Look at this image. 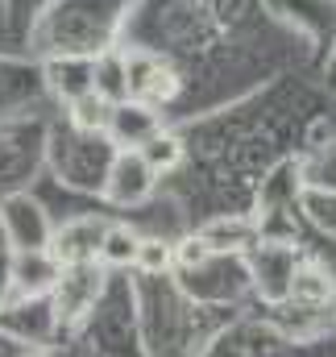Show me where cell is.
<instances>
[{
	"mask_svg": "<svg viewBox=\"0 0 336 357\" xmlns=\"http://www.w3.org/2000/svg\"><path fill=\"white\" fill-rule=\"evenodd\" d=\"M0 229H4V237H8L13 250H46L54 225H50V216L42 212L38 199H29V195H8V199L0 204Z\"/></svg>",
	"mask_w": 336,
	"mask_h": 357,
	"instance_id": "cell-1",
	"label": "cell"
},
{
	"mask_svg": "<svg viewBox=\"0 0 336 357\" xmlns=\"http://www.w3.org/2000/svg\"><path fill=\"white\" fill-rule=\"evenodd\" d=\"M154 183H158V175L146 167V158L137 150H116L108 178H104V195L121 208H133V204H146L154 195Z\"/></svg>",
	"mask_w": 336,
	"mask_h": 357,
	"instance_id": "cell-2",
	"label": "cell"
},
{
	"mask_svg": "<svg viewBox=\"0 0 336 357\" xmlns=\"http://www.w3.org/2000/svg\"><path fill=\"white\" fill-rule=\"evenodd\" d=\"M104 220L96 216H79V220H67L59 229H50V241H46V254L59 262V266H87L96 262L100 254V237H104Z\"/></svg>",
	"mask_w": 336,
	"mask_h": 357,
	"instance_id": "cell-3",
	"label": "cell"
},
{
	"mask_svg": "<svg viewBox=\"0 0 336 357\" xmlns=\"http://www.w3.org/2000/svg\"><path fill=\"white\" fill-rule=\"evenodd\" d=\"M125 75H129V100H146V104L158 108V104L178 96V75L154 54L129 50L125 54Z\"/></svg>",
	"mask_w": 336,
	"mask_h": 357,
	"instance_id": "cell-4",
	"label": "cell"
},
{
	"mask_svg": "<svg viewBox=\"0 0 336 357\" xmlns=\"http://www.w3.org/2000/svg\"><path fill=\"white\" fill-rule=\"evenodd\" d=\"M158 129H162V116L146 100H121V104H112L108 108V125H104V133L121 150H142Z\"/></svg>",
	"mask_w": 336,
	"mask_h": 357,
	"instance_id": "cell-5",
	"label": "cell"
},
{
	"mask_svg": "<svg viewBox=\"0 0 336 357\" xmlns=\"http://www.w3.org/2000/svg\"><path fill=\"white\" fill-rule=\"evenodd\" d=\"M295 250L291 245H253V287L270 299L282 303L291 291V274H295Z\"/></svg>",
	"mask_w": 336,
	"mask_h": 357,
	"instance_id": "cell-6",
	"label": "cell"
},
{
	"mask_svg": "<svg viewBox=\"0 0 336 357\" xmlns=\"http://www.w3.org/2000/svg\"><path fill=\"white\" fill-rule=\"evenodd\" d=\"M100 291V270L87 266H63L59 282H54V316L59 320H75L79 312H87V303Z\"/></svg>",
	"mask_w": 336,
	"mask_h": 357,
	"instance_id": "cell-7",
	"label": "cell"
},
{
	"mask_svg": "<svg viewBox=\"0 0 336 357\" xmlns=\"http://www.w3.org/2000/svg\"><path fill=\"white\" fill-rule=\"evenodd\" d=\"M59 274H63V266H59L46 250H13L8 278H13V287H17L21 295H29V299H33V295L54 291Z\"/></svg>",
	"mask_w": 336,
	"mask_h": 357,
	"instance_id": "cell-8",
	"label": "cell"
},
{
	"mask_svg": "<svg viewBox=\"0 0 336 357\" xmlns=\"http://www.w3.org/2000/svg\"><path fill=\"white\" fill-rule=\"evenodd\" d=\"M195 237L212 250V258L216 254H245V250H253V241H257V225L253 220H241V216H224V220L204 225Z\"/></svg>",
	"mask_w": 336,
	"mask_h": 357,
	"instance_id": "cell-9",
	"label": "cell"
},
{
	"mask_svg": "<svg viewBox=\"0 0 336 357\" xmlns=\"http://www.w3.org/2000/svg\"><path fill=\"white\" fill-rule=\"evenodd\" d=\"M91 91L104 104L129 100V75H125V54L121 50H104V54L91 59Z\"/></svg>",
	"mask_w": 336,
	"mask_h": 357,
	"instance_id": "cell-10",
	"label": "cell"
},
{
	"mask_svg": "<svg viewBox=\"0 0 336 357\" xmlns=\"http://www.w3.org/2000/svg\"><path fill=\"white\" fill-rule=\"evenodd\" d=\"M46 79H50L54 96H63V100L71 104V100H79V96L91 91V59L67 54V59H59V63L46 67Z\"/></svg>",
	"mask_w": 336,
	"mask_h": 357,
	"instance_id": "cell-11",
	"label": "cell"
},
{
	"mask_svg": "<svg viewBox=\"0 0 336 357\" xmlns=\"http://www.w3.org/2000/svg\"><path fill=\"white\" fill-rule=\"evenodd\" d=\"M336 295V282L328 270L320 266H295L291 274V291H287V299H295V303H303V307H328Z\"/></svg>",
	"mask_w": 336,
	"mask_h": 357,
	"instance_id": "cell-12",
	"label": "cell"
},
{
	"mask_svg": "<svg viewBox=\"0 0 336 357\" xmlns=\"http://www.w3.org/2000/svg\"><path fill=\"white\" fill-rule=\"evenodd\" d=\"M137 237H142V233H133L129 225H108L104 237H100V254H96V258H100L104 266H133Z\"/></svg>",
	"mask_w": 336,
	"mask_h": 357,
	"instance_id": "cell-13",
	"label": "cell"
},
{
	"mask_svg": "<svg viewBox=\"0 0 336 357\" xmlns=\"http://www.w3.org/2000/svg\"><path fill=\"white\" fill-rule=\"evenodd\" d=\"M137 154L146 158V167H150L154 175H167V171H174V167L183 162V142H178L174 133H167V129H158Z\"/></svg>",
	"mask_w": 336,
	"mask_h": 357,
	"instance_id": "cell-14",
	"label": "cell"
},
{
	"mask_svg": "<svg viewBox=\"0 0 336 357\" xmlns=\"http://www.w3.org/2000/svg\"><path fill=\"white\" fill-rule=\"evenodd\" d=\"M133 266L142 270V274H167L174 266V245L162 241V237H137Z\"/></svg>",
	"mask_w": 336,
	"mask_h": 357,
	"instance_id": "cell-15",
	"label": "cell"
},
{
	"mask_svg": "<svg viewBox=\"0 0 336 357\" xmlns=\"http://www.w3.org/2000/svg\"><path fill=\"white\" fill-rule=\"evenodd\" d=\"M108 108H112V104H104L96 91H87V96H79V100H71V125L84 129V133H104Z\"/></svg>",
	"mask_w": 336,
	"mask_h": 357,
	"instance_id": "cell-16",
	"label": "cell"
},
{
	"mask_svg": "<svg viewBox=\"0 0 336 357\" xmlns=\"http://www.w3.org/2000/svg\"><path fill=\"white\" fill-rule=\"evenodd\" d=\"M174 262H178L183 270H199V266L212 262V250H208L199 237H183V241L174 245Z\"/></svg>",
	"mask_w": 336,
	"mask_h": 357,
	"instance_id": "cell-17",
	"label": "cell"
},
{
	"mask_svg": "<svg viewBox=\"0 0 336 357\" xmlns=\"http://www.w3.org/2000/svg\"><path fill=\"white\" fill-rule=\"evenodd\" d=\"M21 357H46V354H21Z\"/></svg>",
	"mask_w": 336,
	"mask_h": 357,
	"instance_id": "cell-18",
	"label": "cell"
}]
</instances>
